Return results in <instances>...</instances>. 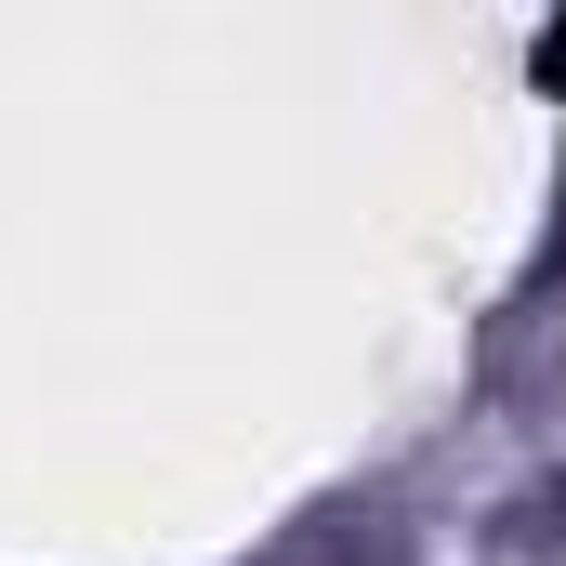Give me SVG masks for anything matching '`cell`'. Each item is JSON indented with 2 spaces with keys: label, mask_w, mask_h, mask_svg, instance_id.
<instances>
[{
  "label": "cell",
  "mask_w": 566,
  "mask_h": 566,
  "mask_svg": "<svg viewBox=\"0 0 566 566\" xmlns=\"http://www.w3.org/2000/svg\"><path fill=\"white\" fill-rule=\"evenodd\" d=\"M541 66H554V93H566V27H554V40H541Z\"/></svg>",
  "instance_id": "6da1fadb"
}]
</instances>
